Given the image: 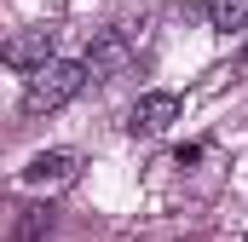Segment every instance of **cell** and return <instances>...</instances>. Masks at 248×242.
<instances>
[{"mask_svg":"<svg viewBox=\"0 0 248 242\" xmlns=\"http://www.w3.org/2000/svg\"><path fill=\"white\" fill-rule=\"evenodd\" d=\"M87 75H93V63H87V58H81V63H75V58H52L46 69H35V75H29L23 110H35V116H41V110H63V104L87 87Z\"/></svg>","mask_w":248,"mask_h":242,"instance_id":"obj_1","label":"cell"},{"mask_svg":"<svg viewBox=\"0 0 248 242\" xmlns=\"http://www.w3.org/2000/svg\"><path fill=\"white\" fill-rule=\"evenodd\" d=\"M127 58H133V35L127 29H93V41H87L93 75H116V69H127Z\"/></svg>","mask_w":248,"mask_h":242,"instance_id":"obj_2","label":"cell"},{"mask_svg":"<svg viewBox=\"0 0 248 242\" xmlns=\"http://www.w3.org/2000/svg\"><path fill=\"white\" fill-rule=\"evenodd\" d=\"M6 63L23 69V75L46 69V63H52V29H23V35H12V41H6Z\"/></svg>","mask_w":248,"mask_h":242,"instance_id":"obj_3","label":"cell"},{"mask_svg":"<svg viewBox=\"0 0 248 242\" xmlns=\"http://www.w3.org/2000/svg\"><path fill=\"white\" fill-rule=\"evenodd\" d=\"M173 121H179V92H144V98L133 104L127 127H133V133H162V127H173Z\"/></svg>","mask_w":248,"mask_h":242,"instance_id":"obj_4","label":"cell"},{"mask_svg":"<svg viewBox=\"0 0 248 242\" xmlns=\"http://www.w3.org/2000/svg\"><path fill=\"white\" fill-rule=\"evenodd\" d=\"M75 173H81V156H75V150H41V156H29V167H23L29 184H69Z\"/></svg>","mask_w":248,"mask_h":242,"instance_id":"obj_5","label":"cell"},{"mask_svg":"<svg viewBox=\"0 0 248 242\" xmlns=\"http://www.w3.org/2000/svg\"><path fill=\"white\" fill-rule=\"evenodd\" d=\"M208 23H214L219 35L248 29V0H208Z\"/></svg>","mask_w":248,"mask_h":242,"instance_id":"obj_6","label":"cell"},{"mask_svg":"<svg viewBox=\"0 0 248 242\" xmlns=\"http://www.w3.org/2000/svg\"><path fill=\"white\" fill-rule=\"evenodd\" d=\"M46 225H52V213H46V208H29V219L17 225V237H23V242H35L41 231H46Z\"/></svg>","mask_w":248,"mask_h":242,"instance_id":"obj_7","label":"cell"}]
</instances>
